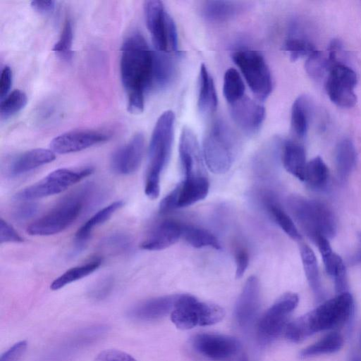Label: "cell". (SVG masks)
I'll return each instance as SVG.
<instances>
[{"label":"cell","instance_id":"603a6c76","mask_svg":"<svg viewBox=\"0 0 361 361\" xmlns=\"http://www.w3.org/2000/svg\"><path fill=\"white\" fill-rule=\"evenodd\" d=\"M183 224L166 219L158 224L142 241L140 247L147 250H161L175 244L182 236Z\"/></svg>","mask_w":361,"mask_h":361},{"label":"cell","instance_id":"d6a6232c","mask_svg":"<svg viewBox=\"0 0 361 361\" xmlns=\"http://www.w3.org/2000/svg\"><path fill=\"white\" fill-rule=\"evenodd\" d=\"M181 238L191 246L196 248L206 247L216 250L221 248L218 238L208 230L191 224H183Z\"/></svg>","mask_w":361,"mask_h":361},{"label":"cell","instance_id":"2e32d148","mask_svg":"<svg viewBox=\"0 0 361 361\" xmlns=\"http://www.w3.org/2000/svg\"><path fill=\"white\" fill-rule=\"evenodd\" d=\"M109 132L99 130H73L62 133L50 142L55 154H65L79 152L109 140Z\"/></svg>","mask_w":361,"mask_h":361},{"label":"cell","instance_id":"4dcf8cb0","mask_svg":"<svg viewBox=\"0 0 361 361\" xmlns=\"http://www.w3.org/2000/svg\"><path fill=\"white\" fill-rule=\"evenodd\" d=\"M310 101L306 95H300L294 101L290 116L291 128L298 137L305 136L310 116Z\"/></svg>","mask_w":361,"mask_h":361},{"label":"cell","instance_id":"8d00e7d4","mask_svg":"<svg viewBox=\"0 0 361 361\" xmlns=\"http://www.w3.org/2000/svg\"><path fill=\"white\" fill-rule=\"evenodd\" d=\"M223 92L230 105L245 96V84L236 69L231 68L226 71L224 78Z\"/></svg>","mask_w":361,"mask_h":361},{"label":"cell","instance_id":"f6af8a7d","mask_svg":"<svg viewBox=\"0 0 361 361\" xmlns=\"http://www.w3.org/2000/svg\"><path fill=\"white\" fill-rule=\"evenodd\" d=\"M94 361H137L130 355L116 349H108L100 352Z\"/></svg>","mask_w":361,"mask_h":361},{"label":"cell","instance_id":"4fadbf2b","mask_svg":"<svg viewBox=\"0 0 361 361\" xmlns=\"http://www.w3.org/2000/svg\"><path fill=\"white\" fill-rule=\"evenodd\" d=\"M357 78L355 71L346 64L331 66L326 80V90L336 106L350 108L357 102L355 87Z\"/></svg>","mask_w":361,"mask_h":361},{"label":"cell","instance_id":"7c38bea8","mask_svg":"<svg viewBox=\"0 0 361 361\" xmlns=\"http://www.w3.org/2000/svg\"><path fill=\"white\" fill-rule=\"evenodd\" d=\"M192 344L198 353L214 361H238L245 354L237 338L224 334H199Z\"/></svg>","mask_w":361,"mask_h":361},{"label":"cell","instance_id":"30bf717a","mask_svg":"<svg viewBox=\"0 0 361 361\" xmlns=\"http://www.w3.org/2000/svg\"><path fill=\"white\" fill-rule=\"evenodd\" d=\"M92 172V167L80 169H59L33 185L21 190L15 197L19 200L30 201L59 194Z\"/></svg>","mask_w":361,"mask_h":361},{"label":"cell","instance_id":"7dc6e473","mask_svg":"<svg viewBox=\"0 0 361 361\" xmlns=\"http://www.w3.org/2000/svg\"><path fill=\"white\" fill-rule=\"evenodd\" d=\"M27 343L21 341L8 349L0 358V361H20L27 349Z\"/></svg>","mask_w":361,"mask_h":361},{"label":"cell","instance_id":"484cf974","mask_svg":"<svg viewBox=\"0 0 361 361\" xmlns=\"http://www.w3.org/2000/svg\"><path fill=\"white\" fill-rule=\"evenodd\" d=\"M198 81V108L204 114H212L216 109L218 98L213 78L204 64L200 66Z\"/></svg>","mask_w":361,"mask_h":361},{"label":"cell","instance_id":"ac0fdd59","mask_svg":"<svg viewBox=\"0 0 361 361\" xmlns=\"http://www.w3.org/2000/svg\"><path fill=\"white\" fill-rule=\"evenodd\" d=\"M145 151V137L135 133L124 145L116 149L111 158L112 170L121 175H129L139 168Z\"/></svg>","mask_w":361,"mask_h":361},{"label":"cell","instance_id":"f546056e","mask_svg":"<svg viewBox=\"0 0 361 361\" xmlns=\"http://www.w3.org/2000/svg\"><path fill=\"white\" fill-rule=\"evenodd\" d=\"M175 74V66L166 54L154 51L152 87L161 90L167 87Z\"/></svg>","mask_w":361,"mask_h":361},{"label":"cell","instance_id":"1f68e13d","mask_svg":"<svg viewBox=\"0 0 361 361\" xmlns=\"http://www.w3.org/2000/svg\"><path fill=\"white\" fill-rule=\"evenodd\" d=\"M123 205V201H115L99 210L77 231L75 235V243L78 245L83 244L90 236L95 227L109 220Z\"/></svg>","mask_w":361,"mask_h":361},{"label":"cell","instance_id":"3957f363","mask_svg":"<svg viewBox=\"0 0 361 361\" xmlns=\"http://www.w3.org/2000/svg\"><path fill=\"white\" fill-rule=\"evenodd\" d=\"M174 123V113L168 110L158 118L153 129L145 183V193L151 200H155L159 195L161 174L171 154Z\"/></svg>","mask_w":361,"mask_h":361},{"label":"cell","instance_id":"d590c367","mask_svg":"<svg viewBox=\"0 0 361 361\" xmlns=\"http://www.w3.org/2000/svg\"><path fill=\"white\" fill-rule=\"evenodd\" d=\"M329 176V169L319 156L314 157L307 163L304 182L311 188H324L327 184Z\"/></svg>","mask_w":361,"mask_h":361},{"label":"cell","instance_id":"f907efd6","mask_svg":"<svg viewBox=\"0 0 361 361\" xmlns=\"http://www.w3.org/2000/svg\"><path fill=\"white\" fill-rule=\"evenodd\" d=\"M31 7L41 14H49L53 12L56 6L54 1H32Z\"/></svg>","mask_w":361,"mask_h":361},{"label":"cell","instance_id":"4316f807","mask_svg":"<svg viewBox=\"0 0 361 361\" xmlns=\"http://www.w3.org/2000/svg\"><path fill=\"white\" fill-rule=\"evenodd\" d=\"M300 253L308 283L317 301L320 302L324 299V293L322 286L317 257L311 247L305 243L300 244Z\"/></svg>","mask_w":361,"mask_h":361},{"label":"cell","instance_id":"ffe728a7","mask_svg":"<svg viewBox=\"0 0 361 361\" xmlns=\"http://www.w3.org/2000/svg\"><path fill=\"white\" fill-rule=\"evenodd\" d=\"M231 114L240 128L247 133H254L264 120L265 109L260 103L244 96L231 105Z\"/></svg>","mask_w":361,"mask_h":361},{"label":"cell","instance_id":"cb8c5ba5","mask_svg":"<svg viewBox=\"0 0 361 361\" xmlns=\"http://www.w3.org/2000/svg\"><path fill=\"white\" fill-rule=\"evenodd\" d=\"M55 159V153L51 149L37 148L27 150L11 160L7 173L11 177H18L49 164Z\"/></svg>","mask_w":361,"mask_h":361},{"label":"cell","instance_id":"d4e9b609","mask_svg":"<svg viewBox=\"0 0 361 361\" xmlns=\"http://www.w3.org/2000/svg\"><path fill=\"white\" fill-rule=\"evenodd\" d=\"M281 157L285 169L301 181H304L307 165L304 147L293 140L283 142Z\"/></svg>","mask_w":361,"mask_h":361},{"label":"cell","instance_id":"f35d334b","mask_svg":"<svg viewBox=\"0 0 361 361\" xmlns=\"http://www.w3.org/2000/svg\"><path fill=\"white\" fill-rule=\"evenodd\" d=\"M1 101L0 116L1 120H6L25 106L27 97L23 91L14 90Z\"/></svg>","mask_w":361,"mask_h":361},{"label":"cell","instance_id":"ab89813d","mask_svg":"<svg viewBox=\"0 0 361 361\" xmlns=\"http://www.w3.org/2000/svg\"><path fill=\"white\" fill-rule=\"evenodd\" d=\"M283 49L293 61L304 57L308 58L317 51L310 42L300 37L286 39Z\"/></svg>","mask_w":361,"mask_h":361},{"label":"cell","instance_id":"bcb514c9","mask_svg":"<svg viewBox=\"0 0 361 361\" xmlns=\"http://www.w3.org/2000/svg\"><path fill=\"white\" fill-rule=\"evenodd\" d=\"M23 238L8 223L3 219L0 220V243H21Z\"/></svg>","mask_w":361,"mask_h":361},{"label":"cell","instance_id":"8992f818","mask_svg":"<svg viewBox=\"0 0 361 361\" xmlns=\"http://www.w3.org/2000/svg\"><path fill=\"white\" fill-rule=\"evenodd\" d=\"M89 188L68 196L50 212L30 224L27 232L31 235H51L69 227L80 216L87 198Z\"/></svg>","mask_w":361,"mask_h":361},{"label":"cell","instance_id":"7402d4cb","mask_svg":"<svg viewBox=\"0 0 361 361\" xmlns=\"http://www.w3.org/2000/svg\"><path fill=\"white\" fill-rule=\"evenodd\" d=\"M179 295L157 297L143 301L128 312V315L138 321H153L161 319L174 310Z\"/></svg>","mask_w":361,"mask_h":361},{"label":"cell","instance_id":"db71d44e","mask_svg":"<svg viewBox=\"0 0 361 361\" xmlns=\"http://www.w3.org/2000/svg\"><path fill=\"white\" fill-rule=\"evenodd\" d=\"M350 361H360L357 357H354L351 359Z\"/></svg>","mask_w":361,"mask_h":361},{"label":"cell","instance_id":"7bdbcfd3","mask_svg":"<svg viewBox=\"0 0 361 361\" xmlns=\"http://www.w3.org/2000/svg\"><path fill=\"white\" fill-rule=\"evenodd\" d=\"M114 284V279L106 276L100 279L92 288L90 295L94 300H102L111 292Z\"/></svg>","mask_w":361,"mask_h":361},{"label":"cell","instance_id":"d6986e66","mask_svg":"<svg viewBox=\"0 0 361 361\" xmlns=\"http://www.w3.org/2000/svg\"><path fill=\"white\" fill-rule=\"evenodd\" d=\"M260 306V284L258 279L250 276L237 300L234 315L239 326H247L254 320Z\"/></svg>","mask_w":361,"mask_h":361},{"label":"cell","instance_id":"e0dca14e","mask_svg":"<svg viewBox=\"0 0 361 361\" xmlns=\"http://www.w3.org/2000/svg\"><path fill=\"white\" fill-rule=\"evenodd\" d=\"M178 150L184 178L207 176L202 152L195 133L188 127L181 131Z\"/></svg>","mask_w":361,"mask_h":361},{"label":"cell","instance_id":"60d3db41","mask_svg":"<svg viewBox=\"0 0 361 361\" xmlns=\"http://www.w3.org/2000/svg\"><path fill=\"white\" fill-rule=\"evenodd\" d=\"M73 31L71 20L66 18L58 41L53 47V51L56 56L63 60L68 61L73 56Z\"/></svg>","mask_w":361,"mask_h":361},{"label":"cell","instance_id":"6da1fadb","mask_svg":"<svg viewBox=\"0 0 361 361\" xmlns=\"http://www.w3.org/2000/svg\"><path fill=\"white\" fill-rule=\"evenodd\" d=\"M154 51L140 33H130L121 47L120 72L127 98L128 111L142 112L145 95L151 90Z\"/></svg>","mask_w":361,"mask_h":361},{"label":"cell","instance_id":"74e56055","mask_svg":"<svg viewBox=\"0 0 361 361\" xmlns=\"http://www.w3.org/2000/svg\"><path fill=\"white\" fill-rule=\"evenodd\" d=\"M267 204L272 217L281 228L292 239L300 240L301 235L292 218L272 200L268 201Z\"/></svg>","mask_w":361,"mask_h":361},{"label":"cell","instance_id":"7a4b0ae2","mask_svg":"<svg viewBox=\"0 0 361 361\" xmlns=\"http://www.w3.org/2000/svg\"><path fill=\"white\" fill-rule=\"evenodd\" d=\"M354 312V299L349 292L338 294L323 302L313 310L288 323L285 329L287 339L299 343L309 336L345 324Z\"/></svg>","mask_w":361,"mask_h":361},{"label":"cell","instance_id":"52a82bcc","mask_svg":"<svg viewBox=\"0 0 361 361\" xmlns=\"http://www.w3.org/2000/svg\"><path fill=\"white\" fill-rule=\"evenodd\" d=\"M225 310L218 305L202 302L190 294L178 295L171 314V322L182 330L215 324L223 319Z\"/></svg>","mask_w":361,"mask_h":361},{"label":"cell","instance_id":"11a10c76","mask_svg":"<svg viewBox=\"0 0 361 361\" xmlns=\"http://www.w3.org/2000/svg\"><path fill=\"white\" fill-rule=\"evenodd\" d=\"M360 340H361V338H360ZM360 342H361V341H360Z\"/></svg>","mask_w":361,"mask_h":361},{"label":"cell","instance_id":"9a60e30c","mask_svg":"<svg viewBox=\"0 0 361 361\" xmlns=\"http://www.w3.org/2000/svg\"><path fill=\"white\" fill-rule=\"evenodd\" d=\"M108 331L105 325H94L81 329L56 345L45 356L44 361H67L79 351L103 337Z\"/></svg>","mask_w":361,"mask_h":361},{"label":"cell","instance_id":"8fae6325","mask_svg":"<svg viewBox=\"0 0 361 361\" xmlns=\"http://www.w3.org/2000/svg\"><path fill=\"white\" fill-rule=\"evenodd\" d=\"M298 302V295L291 292L284 293L274 302L258 322L257 336L260 342H271L286 329L290 314Z\"/></svg>","mask_w":361,"mask_h":361},{"label":"cell","instance_id":"5b68a950","mask_svg":"<svg viewBox=\"0 0 361 361\" xmlns=\"http://www.w3.org/2000/svg\"><path fill=\"white\" fill-rule=\"evenodd\" d=\"M238 149L237 137L231 127L219 119L213 123L202 143V154L207 168L223 174L231 167Z\"/></svg>","mask_w":361,"mask_h":361},{"label":"cell","instance_id":"f1b7e54d","mask_svg":"<svg viewBox=\"0 0 361 361\" xmlns=\"http://www.w3.org/2000/svg\"><path fill=\"white\" fill-rule=\"evenodd\" d=\"M244 8L235 1H207L202 7L203 16L209 20L222 22L233 18Z\"/></svg>","mask_w":361,"mask_h":361},{"label":"cell","instance_id":"44dd1931","mask_svg":"<svg viewBox=\"0 0 361 361\" xmlns=\"http://www.w3.org/2000/svg\"><path fill=\"white\" fill-rule=\"evenodd\" d=\"M314 242L317 245L326 273L334 279L336 293L339 294L347 292L346 269L343 259L333 251L328 238L319 235Z\"/></svg>","mask_w":361,"mask_h":361},{"label":"cell","instance_id":"836d02e7","mask_svg":"<svg viewBox=\"0 0 361 361\" xmlns=\"http://www.w3.org/2000/svg\"><path fill=\"white\" fill-rule=\"evenodd\" d=\"M343 345V338L341 334L333 331L327 334L314 343L302 349L300 353L301 358H309L324 354L338 351Z\"/></svg>","mask_w":361,"mask_h":361},{"label":"cell","instance_id":"681fc988","mask_svg":"<svg viewBox=\"0 0 361 361\" xmlns=\"http://www.w3.org/2000/svg\"><path fill=\"white\" fill-rule=\"evenodd\" d=\"M37 207L33 203H25L20 205L15 211V217L17 219L24 220L35 215L37 212Z\"/></svg>","mask_w":361,"mask_h":361},{"label":"cell","instance_id":"277c9868","mask_svg":"<svg viewBox=\"0 0 361 361\" xmlns=\"http://www.w3.org/2000/svg\"><path fill=\"white\" fill-rule=\"evenodd\" d=\"M287 205L294 220L312 240L319 235L328 239L336 235V216L326 203L294 195L288 198Z\"/></svg>","mask_w":361,"mask_h":361},{"label":"cell","instance_id":"ee69618b","mask_svg":"<svg viewBox=\"0 0 361 361\" xmlns=\"http://www.w3.org/2000/svg\"><path fill=\"white\" fill-rule=\"evenodd\" d=\"M234 256L236 265L235 276L237 279H240L244 275L248 267L250 255L245 247L237 246L235 249Z\"/></svg>","mask_w":361,"mask_h":361},{"label":"cell","instance_id":"b9f144b4","mask_svg":"<svg viewBox=\"0 0 361 361\" xmlns=\"http://www.w3.org/2000/svg\"><path fill=\"white\" fill-rule=\"evenodd\" d=\"M305 68L309 76L316 80H320L326 74L328 75L331 64L328 59H326L319 51L307 59Z\"/></svg>","mask_w":361,"mask_h":361},{"label":"cell","instance_id":"9c48e42d","mask_svg":"<svg viewBox=\"0 0 361 361\" xmlns=\"http://www.w3.org/2000/svg\"><path fill=\"white\" fill-rule=\"evenodd\" d=\"M232 59L255 97L262 101L269 97L272 78L263 56L257 51L241 48L233 51Z\"/></svg>","mask_w":361,"mask_h":361},{"label":"cell","instance_id":"816d5d0a","mask_svg":"<svg viewBox=\"0 0 361 361\" xmlns=\"http://www.w3.org/2000/svg\"><path fill=\"white\" fill-rule=\"evenodd\" d=\"M130 244L129 239L123 235H115L106 240V245L116 249H126Z\"/></svg>","mask_w":361,"mask_h":361},{"label":"cell","instance_id":"5bb4252c","mask_svg":"<svg viewBox=\"0 0 361 361\" xmlns=\"http://www.w3.org/2000/svg\"><path fill=\"white\" fill-rule=\"evenodd\" d=\"M209 189L207 177L184 178L159 204V212L167 213L190 206L204 199Z\"/></svg>","mask_w":361,"mask_h":361},{"label":"cell","instance_id":"c3c4849f","mask_svg":"<svg viewBox=\"0 0 361 361\" xmlns=\"http://www.w3.org/2000/svg\"><path fill=\"white\" fill-rule=\"evenodd\" d=\"M12 71L8 66H5L1 70L0 77V97L3 99L8 94L12 84Z\"/></svg>","mask_w":361,"mask_h":361},{"label":"cell","instance_id":"e575fe53","mask_svg":"<svg viewBox=\"0 0 361 361\" xmlns=\"http://www.w3.org/2000/svg\"><path fill=\"white\" fill-rule=\"evenodd\" d=\"M101 264V258L97 257L84 264L72 267L54 279L50 286V288L56 290L80 280L97 270Z\"/></svg>","mask_w":361,"mask_h":361},{"label":"cell","instance_id":"83f0119b","mask_svg":"<svg viewBox=\"0 0 361 361\" xmlns=\"http://www.w3.org/2000/svg\"><path fill=\"white\" fill-rule=\"evenodd\" d=\"M357 161V153L353 142L349 138L341 140L335 150V164L338 176L342 180L348 178Z\"/></svg>","mask_w":361,"mask_h":361},{"label":"cell","instance_id":"ba28073f","mask_svg":"<svg viewBox=\"0 0 361 361\" xmlns=\"http://www.w3.org/2000/svg\"><path fill=\"white\" fill-rule=\"evenodd\" d=\"M144 13L157 51L166 54L176 53L178 35L176 24L163 2L159 0L145 1Z\"/></svg>","mask_w":361,"mask_h":361},{"label":"cell","instance_id":"f5cc1de1","mask_svg":"<svg viewBox=\"0 0 361 361\" xmlns=\"http://www.w3.org/2000/svg\"><path fill=\"white\" fill-rule=\"evenodd\" d=\"M358 235H359V240H360V247H361V233H360ZM360 259H361V251H360Z\"/></svg>","mask_w":361,"mask_h":361}]
</instances>
